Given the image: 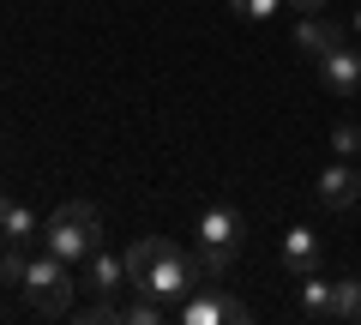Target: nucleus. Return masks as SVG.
<instances>
[{
	"mask_svg": "<svg viewBox=\"0 0 361 325\" xmlns=\"http://www.w3.org/2000/svg\"><path fill=\"white\" fill-rule=\"evenodd\" d=\"M42 247L61 253L66 265H85L90 253L103 247V217L90 199H61V205L42 217Z\"/></svg>",
	"mask_w": 361,
	"mask_h": 325,
	"instance_id": "nucleus-1",
	"label": "nucleus"
},
{
	"mask_svg": "<svg viewBox=\"0 0 361 325\" xmlns=\"http://www.w3.org/2000/svg\"><path fill=\"white\" fill-rule=\"evenodd\" d=\"M199 277H205L199 253H187V247H175L169 235H157V253H151V265L133 277V295H157L169 307V301H187V295H193Z\"/></svg>",
	"mask_w": 361,
	"mask_h": 325,
	"instance_id": "nucleus-2",
	"label": "nucleus"
},
{
	"mask_svg": "<svg viewBox=\"0 0 361 325\" xmlns=\"http://www.w3.org/2000/svg\"><path fill=\"white\" fill-rule=\"evenodd\" d=\"M193 235H199V265H205V277H223L235 265V253H241V241H247V217L235 205H205L199 223H193Z\"/></svg>",
	"mask_w": 361,
	"mask_h": 325,
	"instance_id": "nucleus-3",
	"label": "nucleus"
},
{
	"mask_svg": "<svg viewBox=\"0 0 361 325\" xmlns=\"http://www.w3.org/2000/svg\"><path fill=\"white\" fill-rule=\"evenodd\" d=\"M18 289H25V301H30L37 313H66V307H73V295H78V283H73V271H66V259H61V253H49V247L30 253L25 283H18Z\"/></svg>",
	"mask_w": 361,
	"mask_h": 325,
	"instance_id": "nucleus-4",
	"label": "nucleus"
},
{
	"mask_svg": "<svg viewBox=\"0 0 361 325\" xmlns=\"http://www.w3.org/2000/svg\"><path fill=\"white\" fill-rule=\"evenodd\" d=\"M180 319L187 325H247L253 313H247V301L223 295V289H193V295L180 301Z\"/></svg>",
	"mask_w": 361,
	"mask_h": 325,
	"instance_id": "nucleus-5",
	"label": "nucleus"
},
{
	"mask_svg": "<svg viewBox=\"0 0 361 325\" xmlns=\"http://www.w3.org/2000/svg\"><path fill=\"white\" fill-rule=\"evenodd\" d=\"M313 193H319V205H325V211H355V205H361V175L349 169L343 157H337V163H325V169H319Z\"/></svg>",
	"mask_w": 361,
	"mask_h": 325,
	"instance_id": "nucleus-6",
	"label": "nucleus"
},
{
	"mask_svg": "<svg viewBox=\"0 0 361 325\" xmlns=\"http://www.w3.org/2000/svg\"><path fill=\"white\" fill-rule=\"evenodd\" d=\"M313 66H319V85L331 97H355L361 91V54H349V42H337V49L319 54Z\"/></svg>",
	"mask_w": 361,
	"mask_h": 325,
	"instance_id": "nucleus-7",
	"label": "nucleus"
},
{
	"mask_svg": "<svg viewBox=\"0 0 361 325\" xmlns=\"http://www.w3.org/2000/svg\"><path fill=\"white\" fill-rule=\"evenodd\" d=\"M85 289H90V295H121V289H133V277H127V253L97 247V253L85 259Z\"/></svg>",
	"mask_w": 361,
	"mask_h": 325,
	"instance_id": "nucleus-8",
	"label": "nucleus"
},
{
	"mask_svg": "<svg viewBox=\"0 0 361 325\" xmlns=\"http://www.w3.org/2000/svg\"><path fill=\"white\" fill-rule=\"evenodd\" d=\"M319 235L307 229V223H289L283 229V271L289 277H307V271H319Z\"/></svg>",
	"mask_w": 361,
	"mask_h": 325,
	"instance_id": "nucleus-9",
	"label": "nucleus"
},
{
	"mask_svg": "<svg viewBox=\"0 0 361 325\" xmlns=\"http://www.w3.org/2000/svg\"><path fill=\"white\" fill-rule=\"evenodd\" d=\"M337 42H343V30H337V25H331L325 13H301V18H295V49L307 54V61H319V54H331Z\"/></svg>",
	"mask_w": 361,
	"mask_h": 325,
	"instance_id": "nucleus-10",
	"label": "nucleus"
},
{
	"mask_svg": "<svg viewBox=\"0 0 361 325\" xmlns=\"http://www.w3.org/2000/svg\"><path fill=\"white\" fill-rule=\"evenodd\" d=\"M0 235H6L13 247H30L42 235V223H37V211H30L25 199H0Z\"/></svg>",
	"mask_w": 361,
	"mask_h": 325,
	"instance_id": "nucleus-11",
	"label": "nucleus"
},
{
	"mask_svg": "<svg viewBox=\"0 0 361 325\" xmlns=\"http://www.w3.org/2000/svg\"><path fill=\"white\" fill-rule=\"evenodd\" d=\"M295 307L307 313V319H331V277L307 271V277H301V295H295Z\"/></svg>",
	"mask_w": 361,
	"mask_h": 325,
	"instance_id": "nucleus-12",
	"label": "nucleus"
},
{
	"mask_svg": "<svg viewBox=\"0 0 361 325\" xmlns=\"http://www.w3.org/2000/svg\"><path fill=\"white\" fill-rule=\"evenodd\" d=\"M331 319L361 325V277H337L331 283Z\"/></svg>",
	"mask_w": 361,
	"mask_h": 325,
	"instance_id": "nucleus-13",
	"label": "nucleus"
},
{
	"mask_svg": "<svg viewBox=\"0 0 361 325\" xmlns=\"http://www.w3.org/2000/svg\"><path fill=\"white\" fill-rule=\"evenodd\" d=\"M25 265H30V253L6 241V253H0V283H6V289H18V283H25Z\"/></svg>",
	"mask_w": 361,
	"mask_h": 325,
	"instance_id": "nucleus-14",
	"label": "nucleus"
},
{
	"mask_svg": "<svg viewBox=\"0 0 361 325\" xmlns=\"http://www.w3.org/2000/svg\"><path fill=\"white\" fill-rule=\"evenodd\" d=\"M331 151L343 157V163L361 157V127H355V121H337V127H331Z\"/></svg>",
	"mask_w": 361,
	"mask_h": 325,
	"instance_id": "nucleus-15",
	"label": "nucleus"
},
{
	"mask_svg": "<svg viewBox=\"0 0 361 325\" xmlns=\"http://www.w3.org/2000/svg\"><path fill=\"white\" fill-rule=\"evenodd\" d=\"M121 319H133V325H163V301H157V295L127 301V307H121Z\"/></svg>",
	"mask_w": 361,
	"mask_h": 325,
	"instance_id": "nucleus-16",
	"label": "nucleus"
},
{
	"mask_svg": "<svg viewBox=\"0 0 361 325\" xmlns=\"http://www.w3.org/2000/svg\"><path fill=\"white\" fill-rule=\"evenodd\" d=\"M151 253H157V235H145V241H133V247H127V277H139L145 265H151Z\"/></svg>",
	"mask_w": 361,
	"mask_h": 325,
	"instance_id": "nucleus-17",
	"label": "nucleus"
},
{
	"mask_svg": "<svg viewBox=\"0 0 361 325\" xmlns=\"http://www.w3.org/2000/svg\"><path fill=\"white\" fill-rule=\"evenodd\" d=\"M229 6H235V13H241V18H259V25H265V18L277 13L283 0H229Z\"/></svg>",
	"mask_w": 361,
	"mask_h": 325,
	"instance_id": "nucleus-18",
	"label": "nucleus"
},
{
	"mask_svg": "<svg viewBox=\"0 0 361 325\" xmlns=\"http://www.w3.org/2000/svg\"><path fill=\"white\" fill-rule=\"evenodd\" d=\"M289 6H301V13H319V6H325V0H289Z\"/></svg>",
	"mask_w": 361,
	"mask_h": 325,
	"instance_id": "nucleus-19",
	"label": "nucleus"
},
{
	"mask_svg": "<svg viewBox=\"0 0 361 325\" xmlns=\"http://www.w3.org/2000/svg\"><path fill=\"white\" fill-rule=\"evenodd\" d=\"M355 37H361V6H355Z\"/></svg>",
	"mask_w": 361,
	"mask_h": 325,
	"instance_id": "nucleus-20",
	"label": "nucleus"
},
{
	"mask_svg": "<svg viewBox=\"0 0 361 325\" xmlns=\"http://www.w3.org/2000/svg\"><path fill=\"white\" fill-rule=\"evenodd\" d=\"M0 295H6V283H0Z\"/></svg>",
	"mask_w": 361,
	"mask_h": 325,
	"instance_id": "nucleus-21",
	"label": "nucleus"
}]
</instances>
